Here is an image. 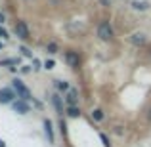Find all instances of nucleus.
<instances>
[{
	"label": "nucleus",
	"mask_w": 151,
	"mask_h": 147,
	"mask_svg": "<svg viewBox=\"0 0 151 147\" xmlns=\"http://www.w3.org/2000/svg\"><path fill=\"white\" fill-rule=\"evenodd\" d=\"M52 99H54V105H55V109L59 111V113H63V107H61V98L55 94V96H52Z\"/></svg>",
	"instance_id": "nucleus-12"
},
{
	"label": "nucleus",
	"mask_w": 151,
	"mask_h": 147,
	"mask_svg": "<svg viewBox=\"0 0 151 147\" xmlns=\"http://www.w3.org/2000/svg\"><path fill=\"white\" fill-rule=\"evenodd\" d=\"M100 140H101V143L105 145V147H111V143H109V140H107L105 134H100Z\"/></svg>",
	"instance_id": "nucleus-17"
},
{
	"label": "nucleus",
	"mask_w": 151,
	"mask_h": 147,
	"mask_svg": "<svg viewBox=\"0 0 151 147\" xmlns=\"http://www.w3.org/2000/svg\"><path fill=\"white\" fill-rule=\"evenodd\" d=\"M15 34H17L21 40H27V38H29V27H27L25 21H17V25H15Z\"/></svg>",
	"instance_id": "nucleus-3"
},
{
	"label": "nucleus",
	"mask_w": 151,
	"mask_h": 147,
	"mask_svg": "<svg viewBox=\"0 0 151 147\" xmlns=\"http://www.w3.org/2000/svg\"><path fill=\"white\" fill-rule=\"evenodd\" d=\"M15 63H19V59H4L0 65H15Z\"/></svg>",
	"instance_id": "nucleus-15"
},
{
	"label": "nucleus",
	"mask_w": 151,
	"mask_h": 147,
	"mask_svg": "<svg viewBox=\"0 0 151 147\" xmlns=\"http://www.w3.org/2000/svg\"><path fill=\"white\" fill-rule=\"evenodd\" d=\"M4 19H6V17H4V14H0V21H4Z\"/></svg>",
	"instance_id": "nucleus-23"
},
{
	"label": "nucleus",
	"mask_w": 151,
	"mask_h": 147,
	"mask_svg": "<svg viewBox=\"0 0 151 147\" xmlns=\"http://www.w3.org/2000/svg\"><path fill=\"white\" fill-rule=\"evenodd\" d=\"M132 8H134V10H140V11H145L149 8V4L147 2H138V0H134V2H132Z\"/></svg>",
	"instance_id": "nucleus-10"
},
{
	"label": "nucleus",
	"mask_w": 151,
	"mask_h": 147,
	"mask_svg": "<svg viewBox=\"0 0 151 147\" xmlns=\"http://www.w3.org/2000/svg\"><path fill=\"white\" fill-rule=\"evenodd\" d=\"M0 147H4V141L2 140H0Z\"/></svg>",
	"instance_id": "nucleus-24"
},
{
	"label": "nucleus",
	"mask_w": 151,
	"mask_h": 147,
	"mask_svg": "<svg viewBox=\"0 0 151 147\" xmlns=\"http://www.w3.org/2000/svg\"><path fill=\"white\" fill-rule=\"evenodd\" d=\"M15 98V94L10 88H0V103H10Z\"/></svg>",
	"instance_id": "nucleus-5"
},
{
	"label": "nucleus",
	"mask_w": 151,
	"mask_h": 147,
	"mask_svg": "<svg viewBox=\"0 0 151 147\" xmlns=\"http://www.w3.org/2000/svg\"><path fill=\"white\" fill-rule=\"evenodd\" d=\"M44 132H46V136H48V140L52 141V143H54V132H52V122L48 120V118L44 120Z\"/></svg>",
	"instance_id": "nucleus-9"
},
{
	"label": "nucleus",
	"mask_w": 151,
	"mask_h": 147,
	"mask_svg": "<svg viewBox=\"0 0 151 147\" xmlns=\"http://www.w3.org/2000/svg\"><path fill=\"white\" fill-rule=\"evenodd\" d=\"M33 63H35V69H37V71H38V69H40V61H38V59H35V61H33Z\"/></svg>",
	"instance_id": "nucleus-21"
},
{
	"label": "nucleus",
	"mask_w": 151,
	"mask_h": 147,
	"mask_svg": "<svg viewBox=\"0 0 151 147\" xmlns=\"http://www.w3.org/2000/svg\"><path fill=\"white\" fill-rule=\"evenodd\" d=\"M14 90L17 92V98H21V101H29V99H31L29 88H27V86L23 84L19 78H15V80H14Z\"/></svg>",
	"instance_id": "nucleus-2"
},
{
	"label": "nucleus",
	"mask_w": 151,
	"mask_h": 147,
	"mask_svg": "<svg viewBox=\"0 0 151 147\" xmlns=\"http://www.w3.org/2000/svg\"><path fill=\"white\" fill-rule=\"evenodd\" d=\"M0 50H2V42H0Z\"/></svg>",
	"instance_id": "nucleus-25"
},
{
	"label": "nucleus",
	"mask_w": 151,
	"mask_h": 147,
	"mask_svg": "<svg viewBox=\"0 0 151 147\" xmlns=\"http://www.w3.org/2000/svg\"><path fill=\"white\" fill-rule=\"evenodd\" d=\"M67 105L69 107H77V101H78V92L77 90H71L69 94H67Z\"/></svg>",
	"instance_id": "nucleus-6"
},
{
	"label": "nucleus",
	"mask_w": 151,
	"mask_h": 147,
	"mask_svg": "<svg viewBox=\"0 0 151 147\" xmlns=\"http://www.w3.org/2000/svg\"><path fill=\"white\" fill-rule=\"evenodd\" d=\"M101 6H111V0H100Z\"/></svg>",
	"instance_id": "nucleus-22"
},
{
	"label": "nucleus",
	"mask_w": 151,
	"mask_h": 147,
	"mask_svg": "<svg viewBox=\"0 0 151 147\" xmlns=\"http://www.w3.org/2000/svg\"><path fill=\"white\" fill-rule=\"evenodd\" d=\"M21 52H23V55H27V57H31V52L27 50V48H21Z\"/></svg>",
	"instance_id": "nucleus-20"
},
{
	"label": "nucleus",
	"mask_w": 151,
	"mask_h": 147,
	"mask_svg": "<svg viewBox=\"0 0 151 147\" xmlns=\"http://www.w3.org/2000/svg\"><path fill=\"white\" fill-rule=\"evenodd\" d=\"M0 38H8V33L2 29V25H0Z\"/></svg>",
	"instance_id": "nucleus-19"
},
{
	"label": "nucleus",
	"mask_w": 151,
	"mask_h": 147,
	"mask_svg": "<svg viewBox=\"0 0 151 147\" xmlns=\"http://www.w3.org/2000/svg\"><path fill=\"white\" fill-rule=\"evenodd\" d=\"M14 109L17 111L19 115H27V113H29V105H27L25 101H15L14 103Z\"/></svg>",
	"instance_id": "nucleus-7"
},
{
	"label": "nucleus",
	"mask_w": 151,
	"mask_h": 147,
	"mask_svg": "<svg viewBox=\"0 0 151 147\" xmlns=\"http://www.w3.org/2000/svg\"><path fill=\"white\" fill-rule=\"evenodd\" d=\"M130 42H132L134 46H142V44H145V37L142 33H134L132 37H130Z\"/></svg>",
	"instance_id": "nucleus-8"
},
{
	"label": "nucleus",
	"mask_w": 151,
	"mask_h": 147,
	"mask_svg": "<svg viewBox=\"0 0 151 147\" xmlns=\"http://www.w3.org/2000/svg\"><path fill=\"white\" fill-rule=\"evenodd\" d=\"M98 37H100L101 40H105V42H109L111 38L115 37L113 27H111L109 21H101V23H100V27H98Z\"/></svg>",
	"instance_id": "nucleus-1"
},
{
	"label": "nucleus",
	"mask_w": 151,
	"mask_h": 147,
	"mask_svg": "<svg viewBox=\"0 0 151 147\" xmlns=\"http://www.w3.org/2000/svg\"><path fill=\"white\" fill-rule=\"evenodd\" d=\"M67 115L77 118V117H81V109H78V107H67Z\"/></svg>",
	"instance_id": "nucleus-11"
},
{
	"label": "nucleus",
	"mask_w": 151,
	"mask_h": 147,
	"mask_svg": "<svg viewBox=\"0 0 151 147\" xmlns=\"http://www.w3.org/2000/svg\"><path fill=\"white\" fill-rule=\"evenodd\" d=\"M65 59H67V63H69L71 67H75V69H77L78 63H81V57H78V54H77V52H73V50H69V52L65 54Z\"/></svg>",
	"instance_id": "nucleus-4"
},
{
	"label": "nucleus",
	"mask_w": 151,
	"mask_h": 147,
	"mask_svg": "<svg viewBox=\"0 0 151 147\" xmlns=\"http://www.w3.org/2000/svg\"><path fill=\"white\" fill-rule=\"evenodd\" d=\"M55 86H58L59 90H69V84H67L65 80H55Z\"/></svg>",
	"instance_id": "nucleus-14"
},
{
	"label": "nucleus",
	"mask_w": 151,
	"mask_h": 147,
	"mask_svg": "<svg viewBox=\"0 0 151 147\" xmlns=\"http://www.w3.org/2000/svg\"><path fill=\"white\" fill-rule=\"evenodd\" d=\"M44 69H48V71H50V69H54V61H52V59H48V61L44 63Z\"/></svg>",
	"instance_id": "nucleus-18"
},
{
	"label": "nucleus",
	"mask_w": 151,
	"mask_h": 147,
	"mask_svg": "<svg viewBox=\"0 0 151 147\" xmlns=\"http://www.w3.org/2000/svg\"><path fill=\"white\" fill-rule=\"evenodd\" d=\"M46 50H48L50 54H55V52H58V46H55V42H50V44H48V48H46Z\"/></svg>",
	"instance_id": "nucleus-16"
},
{
	"label": "nucleus",
	"mask_w": 151,
	"mask_h": 147,
	"mask_svg": "<svg viewBox=\"0 0 151 147\" xmlns=\"http://www.w3.org/2000/svg\"><path fill=\"white\" fill-rule=\"evenodd\" d=\"M92 118H94V120H98V122L103 120V111L101 109H94L92 111Z\"/></svg>",
	"instance_id": "nucleus-13"
}]
</instances>
